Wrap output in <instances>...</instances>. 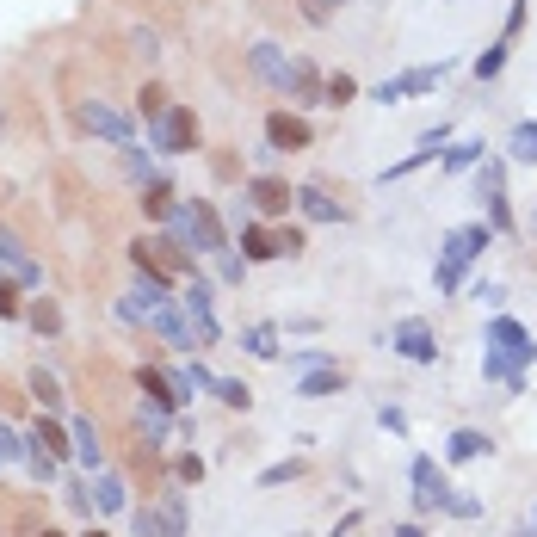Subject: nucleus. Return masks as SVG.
<instances>
[{
    "label": "nucleus",
    "mask_w": 537,
    "mask_h": 537,
    "mask_svg": "<svg viewBox=\"0 0 537 537\" xmlns=\"http://www.w3.org/2000/svg\"><path fill=\"white\" fill-rule=\"evenodd\" d=\"M247 68H254V81H266L272 93H303L309 105H321V81H315V68L297 62L291 50H278V44H254V50H247Z\"/></svg>",
    "instance_id": "nucleus-1"
},
{
    "label": "nucleus",
    "mask_w": 537,
    "mask_h": 537,
    "mask_svg": "<svg viewBox=\"0 0 537 537\" xmlns=\"http://www.w3.org/2000/svg\"><path fill=\"white\" fill-rule=\"evenodd\" d=\"M488 241H494V229H488V223H457V229L439 241V266H433V284H439L445 297L457 291L463 278H470V266L488 254Z\"/></svg>",
    "instance_id": "nucleus-2"
},
{
    "label": "nucleus",
    "mask_w": 537,
    "mask_h": 537,
    "mask_svg": "<svg viewBox=\"0 0 537 537\" xmlns=\"http://www.w3.org/2000/svg\"><path fill=\"white\" fill-rule=\"evenodd\" d=\"M167 235H173V247H186V254H210V260H217L223 247H229V235H223V223H217V210L198 204V198H186V204L167 210Z\"/></svg>",
    "instance_id": "nucleus-3"
},
{
    "label": "nucleus",
    "mask_w": 537,
    "mask_h": 537,
    "mask_svg": "<svg viewBox=\"0 0 537 537\" xmlns=\"http://www.w3.org/2000/svg\"><path fill=\"white\" fill-rule=\"evenodd\" d=\"M482 352H500L513 371H525V365H537V340L519 328L513 315H488V334H482Z\"/></svg>",
    "instance_id": "nucleus-4"
},
{
    "label": "nucleus",
    "mask_w": 537,
    "mask_h": 537,
    "mask_svg": "<svg viewBox=\"0 0 537 537\" xmlns=\"http://www.w3.org/2000/svg\"><path fill=\"white\" fill-rule=\"evenodd\" d=\"M149 142L161 155H192L198 149V118L186 112V105H167L161 118H149Z\"/></svg>",
    "instance_id": "nucleus-5"
},
{
    "label": "nucleus",
    "mask_w": 537,
    "mask_h": 537,
    "mask_svg": "<svg viewBox=\"0 0 537 537\" xmlns=\"http://www.w3.org/2000/svg\"><path fill=\"white\" fill-rule=\"evenodd\" d=\"M445 75H451V62H420V68H402V75H389L371 99H377V105H402V99H414V93H433Z\"/></svg>",
    "instance_id": "nucleus-6"
},
{
    "label": "nucleus",
    "mask_w": 537,
    "mask_h": 537,
    "mask_svg": "<svg viewBox=\"0 0 537 537\" xmlns=\"http://www.w3.org/2000/svg\"><path fill=\"white\" fill-rule=\"evenodd\" d=\"M408 482H414V513H445L451 494H457L433 457H414V463H408Z\"/></svg>",
    "instance_id": "nucleus-7"
},
{
    "label": "nucleus",
    "mask_w": 537,
    "mask_h": 537,
    "mask_svg": "<svg viewBox=\"0 0 537 537\" xmlns=\"http://www.w3.org/2000/svg\"><path fill=\"white\" fill-rule=\"evenodd\" d=\"M179 309L198 321V340H204V346L223 340V321H217V284H210V278H192L186 291H179Z\"/></svg>",
    "instance_id": "nucleus-8"
},
{
    "label": "nucleus",
    "mask_w": 537,
    "mask_h": 537,
    "mask_svg": "<svg viewBox=\"0 0 537 537\" xmlns=\"http://www.w3.org/2000/svg\"><path fill=\"white\" fill-rule=\"evenodd\" d=\"M81 130L87 136H99V142H112V149H124V142H136V130H130V118L118 112V105H105V99H81Z\"/></svg>",
    "instance_id": "nucleus-9"
},
{
    "label": "nucleus",
    "mask_w": 537,
    "mask_h": 537,
    "mask_svg": "<svg viewBox=\"0 0 537 537\" xmlns=\"http://www.w3.org/2000/svg\"><path fill=\"white\" fill-rule=\"evenodd\" d=\"M476 186H482V204H488V229H513V210H507V161H488L476 167Z\"/></svg>",
    "instance_id": "nucleus-10"
},
{
    "label": "nucleus",
    "mask_w": 537,
    "mask_h": 537,
    "mask_svg": "<svg viewBox=\"0 0 537 537\" xmlns=\"http://www.w3.org/2000/svg\"><path fill=\"white\" fill-rule=\"evenodd\" d=\"M161 303H173V297H167V278H161V272H136V284L118 297V321H149Z\"/></svg>",
    "instance_id": "nucleus-11"
},
{
    "label": "nucleus",
    "mask_w": 537,
    "mask_h": 537,
    "mask_svg": "<svg viewBox=\"0 0 537 537\" xmlns=\"http://www.w3.org/2000/svg\"><path fill=\"white\" fill-rule=\"evenodd\" d=\"M389 352H402L408 365H433L439 340H433V328H426L420 315H408V321H396V334H389Z\"/></svg>",
    "instance_id": "nucleus-12"
},
{
    "label": "nucleus",
    "mask_w": 537,
    "mask_h": 537,
    "mask_svg": "<svg viewBox=\"0 0 537 537\" xmlns=\"http://www.w3.org/2000/svg\"><path fill=\"white\" fill-rule=\"evenodd\" d=\"M149 321H155V334H161L167 346H179V352H198V346H204V340H198V321H192L186 309H179V297H173V303H161Z\"/></svg>",
    "instance_id": "nucleus-13"
},
{
    "label": "nucleus",
    "mask_w": 537,
    "mask_h": 537,
    "mask_svg": "<svg viewBox=\"0 0 537 537\" xmlns=\"http://www.w3.org/2000/svg\"><path fill=\"white\" fill-rule=\"evenodd\" d=\"M241 247H247V260H284V254H303V235L297 229H284V235H272V229H254V223H247L241 229Z\"/></svg>",
    "instance_id": "nucleus-14"
},
{
    "label": "nucleus",
    "mask_w": 537,
    "mask_h": 537,
    "mask_svg": "<svg viewBox=\"0 0 537 537\" xmlns=\"http://www.w3.org/2000/svg\"><path fill=\"white\" fill-rule=\"evenodd\" d=\"M0 278H13V284H44V272H38V260H31V247L13 235V229H0Z\"/></svg>",
    "instance_id": "nucleus-15"
},
{
    "label": "nucleus",
    "mask_w": 537,
    "mask_h": 537,
    "mask_svg": "<svg viewBox=\"0 0 537 537\" xmlns=\"http://www.w3.org/2000/svg\"><path fill=\"white\" fill-rule=\"evenodd\" d=\"M136 433L149 439V445H167V433H179V426H173V408L155 402V396H142V402H136Z\"/></svg>",
    "instance_id": "nucleus-16"
},
{
    "label": "nucleus",
    "mask_w": 537,
    "mask_h": 537,
    "mask_svg": "<svg viewBox=\"0 0 537 537\" xmlns=\"http://www.w3.org/2000/svg\"><path fill=\"white\" fill-rule=\"evenodd\" d=\"M266 142H272L278 155H284V149H309V124L291 118V112H272V118H266Z\"/></svg>",
    "instance_id": "nucleus-17"
},
{
    "label": "nucleus",
    "mask_w": 537,
    "mask_h": 537,
    "mask_svg": "<svg viewBox=\"0 0 537 537\" xmlns=\"http://www.w3.org/2000/svg\"><path fill=\"white\" fill-rule=\"evenodd\" d=\"M68 439H75V457H81V470H87V476H99V470H105V451H99V433H93V420H81V414H75V420H68Z\"/></svg>",
    "instance_id": "nucleus-18"
},
{
    "label": "nucleus",
    "mask_w": 537,
    "mask_h": 537,
    "mask_svg": "<svg viewBox=\"0 0 537 537\" xmlns=\"http://www.w3.org/2000/svg\"><path fill=\"white\" fill-rule=\"evenodd\" d=\"M334 389H346V371H340V365H321V371H303V377H297V396H303V402H328Z\"/></svg>",
    "instance_id": "nucleus-19"
},
{
    "label": "nucleus",
    "mask_w": 537,
    "mask_h": 537,
    "mask_svg": "<svg viewBox=\"0 0 537 537\" xmlns=\"http://www.w3.org/2000/svg\"><path fill=\"white\" fill-rule=\"evenodd\" d=\"M93 507H99V513H130V488H124V476L99 470V476H93Z\"/></svg>",
    "instance_id": "nucleus-20"
},
{
    "label": "nucleus",
    "mask_w": 537,
    "mask_h": 537,
    "mask_svg": "<svg viewBox=\"0 0 537 537\" xmlns=\"http://www.w3.org/2000/svg\"><path fill=\"white\" fill-rule=\"evenodd\" d=\"M247 198H254V204L266 210V217H278V210H291V204H297V192L284 186V179H266V173L254 179V186H247Z\"/></svg>",
    "instance_id": "nucleus-21"
},
{
    "label": "nucleus",
    "mask_w": 537,
    "mask_h": 537,
    "mask_svg": "<svg viewBox=\"0 0 537 537\" xmlns=\"http://www.w3.org/2000/svg\"><path fill=\"white\" fill-rule=\"evenodd\" d=\"M494 445H488V433H476V426H457V433L445 439V457L451 463H476V457H488Z\"/></svg>",
    "instance_id": "nucleus-22"
},
{
    "label": "nucleus",
    "mask_w": 537,
    "mask_h": 537,
    "mask_svg": "<svg viewBox=\"0 0 537 537\" xmlns=\"http://www.w3.org/2000/svg\"><path fill=\"white\" fill-rule=\"evenodd\" d=\"M482 155H488V142H476V136H463V142H445V155H439V167H445V173H470V167H482Z\"/></svg>",
    "instance_id": "nucleus-23"
},
{
    "label": "nucleus",
    "mask_w": 537,
    "mask_h": 537,
    "mask_svg": "<svg viewBox=\"0 0 537 537\" xmlns=\"http://www.w3.org/2000/svg\"><path fill=\"white\" fill-rule=\"evenodd\" d=\"M297 210H303L309 223H340V217H346V210H340L328 192H321V186H297Z\"/></svg>",
    "instance_id": "nucleus-24"
},
{
    "label": "nucleus",
    "mask_w": 537,
    "mask_h": 537,
    "mask_svg": "<svg viewBox=\"0 0 537 537\" xmlns=\"http://www.w3.org/2000/svg\"><path fill=\"white\" fill-rule=\"evenodd\" d=\"M118 167H124L130 186H149V179H161V173H155V155L136 149V142H124V149H118Z\"/></svg>",
    "instance_id": "nucleus-25"
},
{
    "label": "nucleus",
    "mask_w": 537,
    "mask_h": 537,
    "mask_svg": "<svg viewBox=\"0 0 537 537\" xmlns=\"http://www.w3.org/2000/svg\"><path fill=\"white\" fill-rule=\"evenodd\" d=\"M210 383H217V377H210L204 365H179V371H173V396H179V408H186L192 396H204Z\"/></svg>",
    "instance_id": "nucleus-26"
},
{
    "label": "nucleus",
    "mask_w": 537,
    "mask_h": 537,
    "mask_svg": "<svg viewBox=\"0 0 537 537\" xmlns=\"http://www.w3.org/2000/svg\"><path fill=\"white\" fill-rule=\"evenodd\" d=\"M507 161L537 167V124H531V118H525V124H513V136H507Z\"/></svg>",
    "instance_id": "nucleus-27"
},
{
    "label": "nucleus",
    "mask_w": 537,
    "mask_h": 537,
    "mask_svg": "<svg viewBox=\"0 0 537 537\" xmlns=\"http://www.w3.org/2000/svg\"><path fill=\"white\" fill-rule=\"evenodd\" d=\"M507 50H513V31H500V38L476 56V81H494L500 75V68H507Z\"/></svg>",
    "instance_id": "nucleus-28"
},
{
    "label": "nucleus",
    "mask_w": 537,
    "mask_h": 537,
    "mask_svg": "<svg viewBox=\"0 0 537 537\" xmlns=\"http://www.w3.org/2000/svg\"><path fill=\"white\" fill-rule=\"evenodd\" d=\"M241 346L254 358H278V328L272 321H254V328H241Z\"/></svg>",
    "instance_id": "nucleus-29"
},
{
    "label": "nucleus",
    "mask_w": 537,
    "mask_h": 537,
    "mask_svg": "<svg viewBox=\"0 0 537 537\" xmlns=\"http://www.w3.org/2000/svg\"><path fill=\"white\" fill-rule=\"evenodd\" d=\"M210 396H217L223 408H254V389H247V383H235V377H217V383H210Z\"/></svg>",
    "instance_id": "nucleus-30"
},
{
    "label": "nucleus",
    "mask_w": 537,
    "mask_h": 537,
    "mask_svg": "<svg viewBox=\"0 0 537 537\" xmlns=\"http://www.w3.org/2000/svg\"><path fill=\"white\" fill-rule=\"evenodd\" d=\"M25 470L38 476V482H56V451H44L38 439H31V451H25Z\"/></svg>",
    "instance_id": "nucleus-31"
},
{
    "label": "nucleus",
    "mask_w": 537,
    "mask_h": 537,
    "mask_svg": "<svg viewBox=\"0 0 537 537\" xmlns=\"http://www.w3.org/2000/svg\"><path fill=\"white\" fill-rule=\"evenodd\" d=\"M161 531H167V537H186V500H179V494L161 500Z\"/></svg>",
    "instance_id": "nucleus-32"
},
{
    "label": "nucleus",
    "mask_w": 537,
    "mask_h": 537,
    "mask_svg": "<svg viewBox=\"0 0 537 537\" xmlns=\"http://www.w3.org/2000/svg\"><path fill=\"white\" fill-rule=\"evenodd\" d=\"M31 396H38V402L56 414V408H62V383H56L50 371H31Z\"/></svg>",
    "instance_id": "nucleus-33"
},
{
    "label": "nucleus",
    "mask_w": 537,
    "mask_h": 537,
    "mask_svg": "<svg viewBox=\"0 0 537 537\" xmlns=\"http://www.w3.org/2000/svg\"><path fill=\"white\" fill-rule=\"evenodd\" d=\"M358 93V81L352 75H334V81H321V105H346Z\"/></svg>",
    "instance_id": "nucleus-34"
},
{
    "label": "nucleus",
    "mask_w": 537,
    "mask_h": 537,
    "mask_svg": "<svg viewBox=\"0 0 537 537\" xmlns=\"http://www.w3.org/2000/svg\"><path fill=\"white\" fill-rule=\"evenodd\" d=\"M470 297H476L482 309H494V315H500V309H507V284H494V278H482V284H476Z\"/></svg>",
    "instance_id": "nucleus-35"
},
{
    "label": "nucleus",
    "mask_w": 537,
    "mask_h": 537,
    "mask_svg": "<svg viewBox=\"0 0 537 537\" xmlns=\"http://www.w3.org/2000/svg\"><path fill=\"white\" fill-rule=\"evenodd\" d=\"M297 470H303L297 457H291V463H272V470H260V488H284V482H297Z\"/></svg>",
    "instance_id": "nucleus-36"
},
{
    "label": "nucleus",
    "mask_w": 537,
    "mask_h": 537,
    "mask_svg": "<svg viewBox=\"0 0 537 537\" xmlns=\"http://www.w3.org/2000/svg\"><path fill=\"white\" fill-rule=\"evenodd\" d=\"M217 278H223V284H241V278H247V254L235 260L229 247H223V254H217Z\"/></svg>",
    "instance_id": "nucleus-37"
},
{
    "label": "nucleus",
    "mask_w": 537,
    "mask_h": 537,
    "mask_svg": "<svg viewBox=\"0 0 537 537\" xmlns=\"http://www.w3.org/2000/svg\"><path fill=\"white\" fill-rule=\"evenodd\" d=\"M130 531H136V537H167V531H161V513H149V507L130 513Z\"/></svg>",
    "instance_id": "nucleus-38"
},
{
    "label": "nucleus",
    "mask_w": 537,
    "mask_h": 537,
    "mask_svg": "<svg viewBox=\"0 0 537 537\" xmlns=\"http://www.w3.org/2000/svg\"><path fill=\"white\" fill-rule=\"evenodd\" d=\"M31 328H44V334H56V328H62V315H56V303H31Z\"/></svg>",
    "instance_id": "nucleus-39"
},
{
    "label": "nucleus",
    "mask_w": 537,
    "mask_h": 537,
    "mask_svg": "<svg viewBox=\"0 0 537 537\" xmlns=\"http://www.w3.org/2000/svg\"><path fill=\"white\" fill-rule=\"evenodd\" d=\"M291 365H297V371H321V365H334V358L321 352V346H303V352H291Z\"/></svg>",
    "instance_id": "nucleus-40"
},
{
    "label": "nucleus",
    "mask_w": 537,
    "mask_h": 537,
    "mask_svg": "<svg viewBox=\"0 0 537 537\" xmlns=\"http://www.w3.org/2000/svg\"><path fill=\"white\" fill-rule=\"evenodd\" d=\"M377 426H383V433H396V439H402V433H408V414L383 402V408H377Z\"/></svg>",
    "instance_id": "nucleus-41"
},
{
    "label": "nucleus",
    "mask_w": 537,
    "mask_h": 537,
    "mask_svg": "<svg viewBox=\"0 0 537 537\" xmlns=\"http://www.w3.org/2000/svg\"><path fill=\"white\" fill-rule=\"evenodd\" d=\"M445 513H457V519H482V500H476V494H451Z\"/></svg>",
    "instance_id": "nucleus-42"
},
{
    "label": "nucleus",
    "mask_w": 537,
    "mask_h": 537,
    "mask_svg": "<svg viewBox=\"0 0 537 537\" xmlns=\"http://www.w3.org/2000/svg\"><path fill=\"white\" fill-rule=\"evenodd\" d=\"M396 537H426V531L420 525H396Z\"/></svg>",
    "instance_id": "nucleus-43"
},
{
    "label": "nucleus",
    "mask_w": 537,
    "mask_h": 537,
    "mask_svg": "<svg viewBox=\"0 0 537 537\" xmlns=\"http://www.w3.org/2000/svg\"><path fill=\"white\" fill-rule=\"evenodd\" d=\"M531 537H537V507H531Z\"/></svg>",
    "instance_id": "nucleus-44"
},
{
    "label": "nucleus",
    "mask_w": 537,
    "mask_h": 537,
    "mask_svg": "<svg viewBox=\"0 0 537 537\" xmlns=\"http://www.w3.org/2000/svg\"><path fill=\"white\" fill-rule=\"evenodd\" d=\"M87 537H105V531H87Z\"/></svg>",
    "instance_id": "nucleus-45"
},
{
    "label": "nucleus",
    "mask_w": 537,
    "mask_h": 537,
    "mask_svg": "<svg viewBox=\"0 0 537 537\" xmlns=\"http://www.w3.org/2000/svg\"><path fill=\"white\" fill-rule=\"evenodd\" d=\"M44 537H56V531H44Z\"/></svg>",
    "instance_id": "nucleus-46"
},
{
    "label": "nucleus",
    "mask_w": 537,
    "mask_h": 537,
    "mask_svg": "<svg viewBox=\"0 0 537 537\" xmlns=\"http://www.w3.org/2000/svg\"><path fill=\"white\" fill-rule=\"evenodd\" d=\"M0 470H7V463H0Z\"/></svg>",
    "instance_id": "nucleus-47"
}]
</instances>
